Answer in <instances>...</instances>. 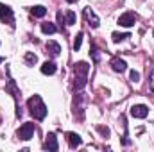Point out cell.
<instances>
[{"label": "cell", "mask_w": 154, "mask_h": 152, "mask_svg": "<svg viewBox=\"0 0 154 152\" xmlns=\"http://www.w3.org/2000/svg\"><path fill=\"white\" fill-rule=\"evenodd\" d=\"M31 13H32V16H36V18H43V16L47 14V9H45L43 5H34V7L31 9Z\"/></svg>", "instance_id": "cell-14"}, {"label": "cell", "mask_w": 154, "mask_h": 152, "mask_svg": "<svg viewBox=\"0 0 154 152\" xmlns=\"http://www.w3.org/2000/svg\"><path fill=\"white\" fill-rule=\"evenodd\" d=\"M97 131H99L100 134H104L106 138L109 136V129H108V127H102V125H99V127H97Z\"/></svg>", "instance_id": "cell-20"}, {"label": "cell", "mask_w": 154, "mask_h": 152, "mask_svg": "<svg viewBox=\"0 0 154 152\" xmlns=\"http://www.w3.org/2000/svg\"><path fill=\"white\" fill-rule=\"evenodd\" d=\"M111 38H113V41H115V43H120V41L131 38V36H129L127 32H113V34H111Z\"/></svg>", "instance_id": "cell-16"}, {"label": "cell", "mask_w": 154, "mask_h": 152, "mask_svg": "<svg viewBox=\"0 0 154 152\" xmlns=\"http://www.w3.org/2000/svg\"><path fill=\"white\" fill-rule=\"evenodd\" d=\"M111 68L115 70V72H125L127 70V65H125V61L124 59H120V57H113L111 59Z\"/></svg>", "instance_id": "cell-10"}, {"label": "cell", "mask_w": 154, "mask_h": 152, "mask_svg": "<svg viewBox=\"0 0 154 152\" xmlns=\"http://www.w3.org/2000/svg\"><path fill=\"white\" fill-rule=\"evenodd\" d=\"M57 22H59L61 27H63V23H65V16H63V13H57Z\"/></svg>", "instance_id": "cell-22"}, {"label": "cell", "mask_w": 154, "mask_h": 152, "mask_svg": "<svg viewBox=\"0 0 154 152\" xmlns=\"http://www.w3.org/2000/svg\"><path fill=\"white\" fill-rule=\"evenodd\" d=\"M0 22L4 23H9L11 27H14V14H13V9L5 4H0Z\"/></svg>", "instance_id": "cell-4"}, {"label": "cell", "mask_w": 154, "mask_h": 152, "mask_svg": "<svg viewBox=\"0 0 154 152\" xmlns=\"http://www.w3.org/2000/svg\"><path fill=\"white\" fill-rule=\"evenodd\" d=\"M131 81H133V82H138V81H140V74L134 72V70H131Z\"/></svg>", "instance_id": "cell-21"}, {"label": "cell", "mask_w": 154, "mask_h": 152, "mask_svg": "<svg viewBox=\"0 0 154 152\" xmlns=\"http://www.w3.org/2000/svg\"><path fill=\"white\" fill-rule=\"evenodd\" d=\"M43 149L45 150H59V145H57V138H56V134L54 132H48V136H47V140H45V143H43Z\"/></svg>", "instance_id": "cell-6"}, {"label": "cell", "mask_w": 154, "mask_h": 152, "mask_svg": "<svg viewBox=\"0 0 154 152\" xmlns=\"http://www.w3.org/2000/svg\"><path fill=\"white\" fill-rule=\"evenodd\" d=\"M56 31H57V27H56L54 23H50V22L41 23V32H43V34H54Z\"/></svg>", "instance_id": "cell-13"}, {"label": "cell", "mask_w": 154, "mask_h": 152, "mask_svg": "<svg viewBox=\"0 0 154 152\" xmlns=\"http://www.w3.org/2000/svg\"><path fill=\"white\" fill-rule=\"evenodd\" d=\"M25 63H27L29 66H34V65L38 63V57H36V54H32V52H27V54H25Z\"/></svg>", "instance_id": "cell-15"}, {"label": "cell", "mask_w": 154, "mask_h": 152, "mask_svg": "<svg viewBox=\"0 0 154 152\" xmlns=\"http://www.w3.org/2000/svg\"><path fill=\"white\" fill-rule=\"evenodd\" d=\"M66 2H70V4H74V2H77V0H66Z\"/></svg>", "instance_id": "cell-23"}, {"label": "cell", "mask_w": 154, "mask_h": 152, "mask_svg": "<svg viewBox=\"0 0 154 152\" xmlns=\"http://www.w3.org/2000/svg\"><path fill=\"white\" fill-rule=\"evenodd\" d=\"M65 23H66V25H74V23H75V13H74V11H66V14H65Z\"/></svg>", "instance_id": "cell-17"}, {"label": "cell", "mask_w": 154, "mask_h": 152, "mask_svg": "<svg viewBox=\"0 0 154 152\" xmlns=\"http://www.w3.org/2000/svg\"><path fill=\"white\" fill-rule=\"evenodd\" d=\"M88 72H90V65H88L86 61H79L75 66H74V74H75V79H74V88H75V90H82V88L86 86Z\"/></svg>", "instance_id": "cell-2"}, {"label": "cell", "mask_w": 154, "mask_h": 152, "mask_svg": "<svg viewBox=\"0 0 154 152\" xmlns=\"http://www.w3.org/2000/svg\"><path fill=\"white\" fill-rule=\"evenodd\" d=\"M90 56H93V61H99V52H97V48L91 45V48H90Z\"/></svg>", "instance_id": "cell-19"}, {"label": "cell", "mask_w": 154, "mask_h": 152, "mask_svg": "<svg viewBox=\"0 0 154 152\" xmlns=\"http://www.w3.org/2000/svg\"><path fill=\"white\" fill-rule=\"evenodd\" d=\"M134 23H136V14L131 13V11L120 14V18H118V25L120 27H133Z\"/></svg>", "instance_id": "cell-5"}, {"label": "cell", "mask_w": 154, "mask_h": 152, "mask_svg": "<svg viewBox=\"0 0 154 152\" xmlns=\"http://www.w3.org/2000/svg\"><path fill=\"white\" fill-rule=\"evenodd\" d=\"M66 141H68V145H70L72 149L81 147V143H82V140H81V136H79L77 132H68V134H66Z\"/></svg>", "instance_id": "cell-9"}, {"label": "cell", "mask_w": 154, "mask_h": 152, "mask_svg": "<svg viewBox=\"0 0 154 152\" xmlns=\"http://www.w3.org/2000/svg\"><path fill=\"white\" fill-rule=\"evenodd\" d=\"M84 18H86V22H88V25H90V27H93V29H97V27H99V23H100V22H99V18H97V14H95L90 7H86V9H84Z\"/></svg>", "instance_id": "cell-8"}, {"label": "cell", "mask_w": 154, "mask_h": 152, "mask_svg": "<svg viewBox=\"0 0 154 152\" xmlns=\"http://www.w3.org/2000/svg\"><path fill=\"white\" fill-rule=\"evenodd\" d=\"M147 114H149V108L143 104H136L131 108V116H134V118H145Z\"/></svg>", "instance_id": "cell-7"}, {"label": "cell", "mask_w": 154, "mask_h": 152, "mask_svg": "<svg viewBox=\"0 0 154 152\" xmlns=\"http://www.w3.org/2000/svg\"><path fill=\"white\" fill-rule=\"evenodd\" d=\"M34 131H36L34 123H32V122H25V123L18 129V138L23 140V141H27V140H31V138L34 136Z\"/></svg>", "instance_id": "cell-3"}, {"label": "cell", "mask_w": 154, "mask_h": 152, "mask_svg": "<svg viewBox=\"0 0 154 152\" xmlns=\"http://www.w3.org/2000/svg\"><path fill=\"white\" fill-rule=\"evenodd\" d=\"M82 38H84V34L79 32V34L75 36V39H74V50H75V52L81 48V45H82Z\"/></svg>", "instance_id": "cell-18"}, {"label": "cell", "mask_w": 154, "mask_h": 152, "mask_svg": "<svg viewBox=\"0 0 154 152\" xmlns=\"http://www.w3.org/2000/svg\"><path fill=\"white\" fill-rule=\"evenodd\" d=\"M56 72H57V66H56L52 61H47V63L41 65V74H45V75H54Z\"/></svg>", "instance_id": "cell-11"}, {"label": "cell", "mask_w": 154, "mask_h": 152, "mask_svg": "<svg viewBox=\"0 0 154 152\" xmlns=\"http://www.w3.org/2000/svg\"><path fill=\"white\" fill-rule=\"evenodd\" d=\"M0 61H2V57H0Z\"/></svg>", "instance_id": "cell-24"}, {"label": "cell", "mask_w": 154, "mask_h": 152, "mask_svg": "<svg viewBox=\"0 0 154 152\" xmlns=\"http://www.w3.org/2000/svg\"><path fill=\"white\" fill-rule=\"evenodd\" d=\"M27 108H29V113L36 120H43L47 116V106H45V102H43V99L39 95H32L27 100Z\"/></svg>", "instance_id": "cell-1"}, {"label": "cell", "mask_w": 154, "mask_h": 152, "mask_svg": "<svg viewBox=\"0 0 154 152\" xmlns=\"http://www.w3.org/2000/svg\"><path fill=\"white\" fill-rule=\"evenodd\" d=\"M47 50H48L50 56L57 57L59 52H61V47H59V43H56V41H48V43H47Z\"/></svg>", "instance_id": "cell-12"}]
</instances>
